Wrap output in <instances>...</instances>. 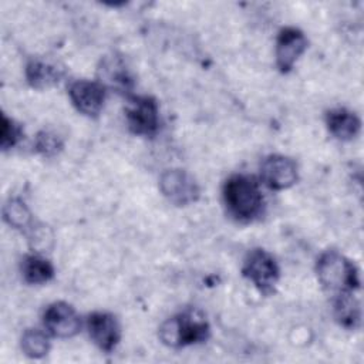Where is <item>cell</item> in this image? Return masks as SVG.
<instances>
[{"label": "cell", "mask_w": 364, "mask_h": 364, "mask_svg": "<svg viewBox=\"0 0 364 364\" xmlns=\"http://www.w3.org/2000/svg\"><path fill=\"white\" fill-rule=\"evenodd\" d=\"M223 202L236 220L247 223L257 219L264 209L260 182L252 175H232L223 185Z\"/></svg>", "instance_id": "obj_1"}, {"label": "cell", "mask_w": 364, "mask_h": 364, "mask_svg": "<svg viewBox=\"0 0 364 364\" xmlns=\"http://www.w3.org/2000/svg\"><path fill=\"white\" fill-rule=\"evenodd\" d=\"M210 327L205 316L196 310H186L169 317L159 327L161 341L172 348H182L208 340Z\"/></svg>", "instance_id": "obj_2"}, {"label": "cell", "mask_w": 364, "mask_h": 364, "mask_svg": "<svg viewBox=\"0 0 364 364\" xmlns=\"http://www.w3.org/2000/svg\"><path fill=\"white\" fill-rule=\"evenodd\" d=\"M316 272L323 287L336 294L354 291L360 287L355 264L336 250H327L317 259Z\"/></svg>", "instance_id": "obj_3"}, {"label": "cell", "mask_w": 364, "mask_h": 364, "mask_svg": "<svg viewBox=\"0 0 364 364\" xmlns=\"http://www.w3.org/2000/svg\"><path fill=\"white\" fill-rule=\"evenodd\" d=\"M242 273L263 294H272L280 277L277 262L269 252L263 249H253L247 253L243 262Z\"/></svg>", "instance_id": "obj_4"}, {"label": "cell", "mask_w": 364, "mask_h": 364, "mask_svg": "<svg viewBox=\"0 0 364 364\" xmlns=\"http://www.w3.org/2000/svg\"><path fill=\"white\" fill-rule=\"evenodd\" d=\"M125 119L131 132L142 136H154L159 128V105L149 95H129L125 108Z\"/></svg>", "instance_id": "obj_5"}, {"label": "cell", "mask_w": 364, "mask_h": 364, "mask_svg": "<svg viewBox=\"0 0 364 364\" xmlns=\"http://www.w3.org/2000/svg\"><path fill=\"white\" fill-rule=\"evenodd\" d=\"M159 189L164 196L178 205L185 206L199 199L200 189L191 173L183 169H166L159 178Z\"/></svg>", "instance_id": "obj_6"}, {"label": "cell", "mask_w": 364, "mask_h": 364, "mask_svg": "<svg viewBox=\"0 0 364 364\" xmlns=\"http://www.w3.org/2000/svg\"><path fill=\"white\" fill-rule=\"evenodd\" d=\"M260 176L266 186L274 191H282L293 186L297 182L299 171L291 158L273 154L262 161Z\"/></svg>", "instance_id": "obj_7"}, {"label": "cell", "mask_w": 364, "mask_h": 364, "mask_svg": "<svg viewBox=\"0 0 364 364\" xmlns=\"http://www.w3.org/2000/svg\"><path fill=\"white\" fill-rule=\"evenodd\" d=\"M68 97L78 112L97 118L104 107L105 87L98 81L77 80L70 84Z\"/></svg>", "instance_id": "obj_8"}, {"label": "cell", "mask_w": 364, "mask_h": 364, "mask_svg": "<svg viewBox=\"0 0 364 364\" xmlns=\"http://www.w3.org/2000/svg\"><path fill=\"white\" fill-rule=\"evenodd\" d=\"M43 323L47 331L60 338L74 337L81 328V320L75 309L65 301H54L44 310Z\"/></svg>", "instance_id": "obj_9"}, {"label": "cell", "mask_w": 364, "mask_h": 364, "mask_svg": "<svg viewBox=\"0 0 364 364\" xmlns=\"http://www.w3.org/2000/svg\"><path fill=\"white\" fill-rule=\"evenodd\" d=\"M307 48V38L296 27H284L276 40V65L282 73H289Z\"/></svg>", "instance_id": "obj_10"}, {"label": "cell", "mask_w": 364, "mask_h": 364, "mask_svg": "<svg viewBox=\"0 0 364 364\" xmlns=\"http://www.w3.org/2000/svg\"><path fill=\"white\" fill-rule=\"evenodd\" d=\"M87 328L94 344L105 353L112 351L121 338L118 320L107 311H95L90 314L87 318Z\"/></svg>", "instance_id": "obj_11"}, {"label": "cell", "mask_w": 364, "mask_h": 364, "mask_svg": "<svg viewBox=\"0 0 364 364\" xmlns=\"http://www.w3.org/2000/svg\"><path fill=\"white\" fill-rule=\"evenodd\" d=\"M100 81L105 88H112L117 92L128 94L134 87V78L121 57L111 55L101 60L98 67Z\"/></svg>", "instance_id": "obj_12"}, {"label": "cell", "mask_w": 364, "mask_h": 364, "mask_svg": "<svg viewBox=\"0 0 364 364\" xmlns=\"http://www.w3.org/2000/svg\"><path fill=\"white\" fill-rule=\"evenodd\" d=\"M64 77V67L55 61L44 58H31L26 65V80L37 90L57 85Z\"/></svg>", "instance_id": "obj_13"}, {"label": "cell", "mask_w": 364, "mask_h": 364, "mask_svg": "<svg viewBox=\"0 0 364 364\" xmlns=\"http://www.w3.org/2000/svg\"><path fill=\"white\" fill-rule=\"evenodd\" d=\"M326 125L333 136L341 141L355 138L361 128L360 118L347 108H333L326 112Z\"/></svg>", "instance_id": "obj_14"}, {"label": "cell", "mask_w": 364, "mask_h": 364, "mask_svg": "<svg viewBox=\"0 0 364 364\" xmlns=\"http://www.w3.org/2000/svg\"><path fill=\"white\" fill-rule=\"evenodd\" d=\"M334 317L340 326L354 330L361 323V309L353 291L337 293L334 299Z\"/></svg>", "instance_id": "obj_15"}, {"label": "cell", "mask_w": 364, "mask_h": 364, "mask_svg": "<svg viewBox=\"0 0 364 364\" xmlns=\"http://www.w3.org/2000/svg\"><path fill=\"white\" fill-rule=\"evenodd\" d=\"M23 279L30 284H43L54 277V266L40 255H27L21 260Z\"/></svg>", "instance_id": "obj_16"}, {"label": "cell", "mask_w": 364, "mask_h": 364, "mask_svg": "<svg viewBox=\"0 0 364 364\" xmlns=\"http://www.w3.org/2000/svg\"><path fill=\"white\" fill-rule=\"evenodd\" d=\"M21 350L30 358H41L50 351V340L38 328H27L21 336Z\"/></svg>", "instance_id": "obj_17"}, {"label": "cell", "mask_w": 364, "mask_h": 364, "mask_svg": "<svg viewBox=\"0 0 364 364\" xmlns=\"http://www.w3.org/2000/svg\"><path fill=\"white\" fill-rule=\"evenodd\" d=\"M3 219L14 229H28L31 223V213L27 205L17 198L10 199L3 208Z\"/></svg>", "instance_id": "obj_18"}, {"label": "cell", "mask_w": 364, "mask_h": 364, "mask_svg": "<svg viewBox=\"0 0 364 364\" xmlns=\"http://www.w3.org/2000/svg\"><path fill=\"white\" fill-rule=\"evenodd\" d=\"M64 146V141L63 138L55 134L54 131H50V129H43L40 131L37 135H36V139H34V148L36 151L46 156V158H51V156H55L57 154L61 152Z\"/></svg>", "instance_id": "obj_19"}, {"label": "cell", "mask_w": 364, "mask_h": 364, "mask_svg": "<svg viewBox=\"0 0 364 364\" xmlns=\"http://www.w3.org/2000/svg\"><path fill=\"white\" fill-rule=\"evenodd\" d=\"M27 240H28V245L33 250H36L38 253H43V252H47L53 247L54 236H53V232L48 226H46L43 223H37V225H31L28 228Z\"/></svg>", "instance_id": "obj_20"}, {"label": "cell", "mask_w": 364, "mask_h": 364, "mask_svg": "<svg viewBox=\"0 0 364 364\" xmlns=\"http://www.w3.org/2000/svg\"><path fill=\"white\" fill-rule=\"evenodd\" d=\"M23 138V128L7 115H1V134H0V145L3 151H7L17 145V142Z\"/></svg>", "instance_id": "obj_21"}]
</instances>
